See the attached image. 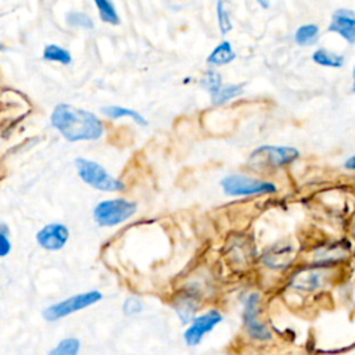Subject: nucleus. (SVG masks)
<instances>
[{"label": "nucleus", "instance_id": "9d476101", "mask_svg": "<svg viewBox=\"0 0 355 355\" xmlns=\"http://www.w3.org/2000/svg\"><path fill=\"white\" fill-rule=\"evenodd\" d=\"M329 31L343 37L348 43H355V14L349 10H337L332 16Z\"/></svg>", "mask_w": 355, "mask_h": 355}, {"label": "nucleus", "instance_id": "4468645a", "mask_svg": "<svg viewBox=\"0 0 355 355\" xmlns=\"http://www.w3.org/2000/svg\"><path fill=\"white\" fill-rule=\"evenodd\" d=\"M96 9L99 12V16L101 21L111 24V26H118L120 24V16L112 3V0H93Z\"/></svg>", "mask_w": 355, "mask_h": 355}, {"label": "nucleus", "instance_id": "412c9836", "mask_svg": "<svg viewBox=\"0 0 355 355\" xmlns=\"http://www.w3.org/2000/svg\"><path fill=\"white\" fill-rule=\"evenodd\" d=\"M216 14L219 30L225 35L232 30V21L229 16V0H216Z\"/></svg>", "mask_w": 355, "mask_h": 355}, {"label": "nucleus", "instance_id": "f3484780", "mask_svg": "<svg viewBox=\"0 0 355 355\" xmlns=\"http://www.w3.org/2000/svg\"><path fill=\"white\" fill-rule=\"evenodd\" d=\"M43 59L48 61H54L64 65H68L72 61L70 52L59 45H48L43 50Z\"/></svg>", "mask_w": 355, "mask_h": 355}, {"label": "nucleus", "instance_id": "b1692460", "mask_svg": "<svg viewBox=\"0 0 355 355\" xmlns=\"http://www.w3.org/2000/svg\"><path fill=\"white\" fill-rule=\"evenodd\" d=\"M203 86L211 93V96L214 93L218 92V89L222 86V81H221V75L215 71H207V74L204 75L203 81H201Z\"/></svg>", "mask_w": 355, "mask_h": 355}, {"label": "nucleus", "instance_id": "f03ea898", "mask_svg": "<svg viewBox=\"0 0 355 355\" xmlns=\"http://www.w3.org/2000/svg\"><path fill=\"white\" fill-rule=\"evenodd\" d=\"M300 157V152L289 146H263L254 150L249 159L250 168L265 171L281 168L294 163Z\"/></svg>", "mask_w": 355, "mask_h": 355}, {"label": "nucleus", "instance_id": "393cba45", "mask_svg": "<svg viewBox=\"0 0 355 355\" xmlns=\"http://www.w3.org/2000/svg\"><path fill=\"white\" fill-rule=\"evenodd\" d=\"M12 250V245L10 241L8 238L6 232H2L0 229V257H6Z\"/></svg>", "mask_w": 355, "mask_h": 355}, {"label": "nucleus", "instance_id": "a878e982", "mask_svg": "<svg viewBox=\"0 0 355 355\" xmlns=\"http://www.w3.org/2000/svg\"><path fill=\"white\" fill-rule=\"evenodd\" d=\"M141 310H142V304H141V301L136 300V298H130V300H127L125 304H124V311H125L127 315L138 314V312H141Z\"/></svg>", "mask_w": 355, "mask_h": 355}, {"label": "nucleus", "instance_id": "dca6fc26", "mask_svg": "<svg viewBox=\"0 0 355 355\" xmlns=\"http://www.w3.org/2000/svg\"><path fill=\"white\" fill-rule=\"evenodd\" d=\"M312 60L322 65V67H333V68H338L344 64V57L337 54V53H333V52H329L326 49H319L314 53L312 56Z\"/></svg>", "mask_w": 355, "mask_h": 355}, {"label": "nucleus", "instance_id": "4be33fe9", "mask_svg": "<svg viewBox=\"0 0 355 355\" xmlns=\"http://www.w3.org/2000/svg\"><path fill=\"white\" fill-rule=\"evenodd\" d=\"M65 21L72 28H81V30H92L93 28V20L82 12L68 13L65 17Z\"/></svg>", "mask_w": 355, "mask_h": 355}, {"label": "nucleus", "instance_id": "2eb2a0df", "mask_svg": "<svg viewBox=\"0 0 355 355\" xmlns=\"http://www.w3.org/2000/svg\"><path fill=\"white\" fill-rule=\"evenodd\" d=\"M345 250L343 246L340 245H332L326 249H322L319 253L315 254V263L318 265H327V264H333L341 258H344L345 256Z\"/></svg>", "mask_w": 355, "mask_h": 355}, {"label": "nucleus", "instance_id": "c85d7f7f", "mask_svg": "<svg viewBox=\"0 0 355 355\" xmlns=\"http://www.w3.org/2000/svg\"><path fill=\"white\" fill-rule=\"evenodd\" d=\"M352 90L355 92V68H354V85H352Z\"/></svg>", "mask_w": 355, "mask_h": 355}, {"label": "nucleus", "instance_id": "6ab92c4d", "mask_svg": "<svg viewBox=\"0 0 355 355\" xmlns=\"http://www.w3.org/2000/svg\"><path fill=\"white\" fill-rule=\"evenodd\" d=\"M318 35H319V28L314 24H307V26L300 27L296 31L294 39L300 46H310L316 42Z\"/></svg>", "mask_w": 355, "mask_h": 355}, {"label": "nucleus", "instance_id": "1a4fd4ad", "mask_svg": "<svg viewBox=\"0 0 355 355\" xmlns=\"http://www.w3.org/2000/svg\"><path fill=\"white\" fill-rule=\"evenodd\" d=\"M221 321H222V315L215 310H211L207 314L196 318L193 321L192 326L185 333L186 343L189 345L199 344L201 341V338L204 337V334L211 332Z\"/></svg>", "mask_w": 355, "mask_h": 355}, {"label": "nucleus", "instance_id": "aec40b11", "mask_svg": "<svg viewBox=\"0 0 355 355\" xmlns=\"http://www.w3.org/2000/svg\"><path fill=\"white\" fill-rule=\"evenodd\" d=\"M103 112H104L105 115H108L110 118L131 116L132 120H135V121H136L138 124H141V125H146V124H148V121L145 120V118H143L138 111H134V110H130V108L110 105V107H104V108H103Z\"/></svg>", "mask_w": 355, "mask_h": 355}, {"label": "nucleus", "instance_id": "7ed1b4c3", "mask_svg": "<svg viewBox=\"0 0 355 355\" xmlns=\"http://www.w3.org/2000/svg\"><path fill=\"white\" fill-rule=\"evenodd\" d=\"M77 170L79 176L82 178L83 182L90 185L94 189L104 190V192H118L124 190V183L121 181H118L116 178H112L101 165L97 163L85 160V159H78L75 161Z\"/></svg>", "mask_w": 355, "mask_h": 355}, {"label": "nucleus", "instance_id": "423d86ee", "mask_svg": "<svg viewBox=\"0 0 355 355\" xmlns=\"http://www.w3.org/2000/svg\"><path fill=\"white\" fill-rule=\"evenodd\" d=\"M101 300V293L100 292H89L83 294L74 296L71 298H67L59 304H54L43 311V316L46 321H57L60 318H64L72 312H77L79 310H83L97 301Z\"/></svg>", "mask_w": 355, "mask_h": 355}, {"label": "nucleus", "instance_id": "bb28decb", "mask_svg": "<svg viewBox=\"0 0 355 355\" xmlns=\"http://www.w3.org/2000/svg\"><path fill=\"white\" fill-rule=\"evenodd\" d=\"M345 168H347V170H351V171H354V170H355V156H352L351 159H348V160H347V163H345Z\"/></svg>", "mask_w": 355, "mask_h": 355}, {"label": "nucleus", "instance_id": "0eeeda50", "mask_svg": "<svg viewBox=\"0 0 355 355\" xmlns=\"http://www.w3.org/2000/svg\"><path fill=\"white\" fill-rule=\"evenodd\" d=\"M260 296L253 293L247 297L245 304V323L249 334L260 341L271 340V332L268 327L260 321Z\"/></svg>", "mask_w": 355, "mask_h": 355}, {"label": "nucleus", "instance_id": "ddd939ff", "mask_svg": "<svg viewBox=\"0 0 355 355\" xmlns=\"http://www.w3.org/2000/svg\"><path fill=\"white\" fill-rule=\"evenodd\" d=\"M236 57L232 45L227 41H223L222 43H219L212 53L208 56V64L212 65H225L229 64L230 61H233Z\"/></svg>", "mask_w": 355, "mask_h": 355}, {"label": "nucleus", "instance_id": "6e6552de", "mask_svg": "<svg viewBox=\"0 0 355 355\" xmlns=\"http://www.w3.org/2000/svg\"><path fill=\"white\" fill-rule=\"evenodd\" d=\"M68 238L70 232L61 223H50L45 226L42 230H39L37 234V241L41 245V247L50 252H57L63 249Z\"/></svg>", "mask_w": 355, "mask_h": 355}, {"label": "nucleus", "instance_id": "cd10ccee", "mask_svg": "<svg viewBox=\"0 0 355 355\" xmlns=\"http://www.w3.org/2000/svg\"><path fill=\"white\" fill-rule=\"evenodd\" d=\"M258 3H260L264 9L270 8V0H258Z\"/></svg>", "mask_w": 355, "mask_h": 355}, {"label": "nucleus", "instance_id": "9b49d317", "mask_svg": "<svg viewBox=\"0 0 355 355\" xmlns=\"http://www.w3.org/2000/svg\"><path fill=\"white\" fill-rule=\"evenodd\" d=\"M325 279H326V275L322 270L304 268L293 275L290 285L294 289L310 292V290H315V289H319L321 286H323Z\"/></svg>", "mask_w": 355, "mask_h": 355}, {"label": "nucleus", "instance_id": "5701e85b", "mask_svg": "<svg viewBox=\"0 0 355 355\" xmlns=\"http://www.w3.org/2000/svg\"><path fill=\"white\" fill-rule=\"evenodd\" d=\"M79 340L77 338H65L59 343V345L52 351L53 355H75L79 351Z\"/></svg>", "mask_w": 355, "mask_h": 355}, {"label": "nucleus", "instance_id": "a211bd4d", "mask_svg": "<svg viewBox=\"0 0 355 355\" xmlns=\"http://www.w3.org/2000/svg\"><path fill=\"white\" fill-rule=\"evenodd\" d=\"M243 93V86L242 85H222L216 93H214L212 101L214 104H223L234 97H238Z\"/></svg>", "mask_w": 355, "mask_h": 355}, {"label": "nucleus", "instance_id": "39448f33", "mask_svg": "<svg viewBox=\"0 0 355 355\" xmlns=\"http://www.w3.org/2000/svg\"><path fill=\"white\" fill-rule=\"evenodd\" d=\"M223 192L227 196H254V194H267V193H275L276 186L271 182L254 179L243 175H232L226 176L221 182Z\"/></svg>", "mask_w": 355, "mask_h": 355}, {"label": "nucleus", "instance_id": "20e7f679", "mask_svg": "<svg viewBox=\"0 0 355 355\" xmlns=\"http://www.w3.org/2000/svg\"><path fill=\"white\" fill-rule=\"evenodd\" d=\"M136 204L125 199H116L100 203L94 208V219L101 226H114L130 219L136 212Z\"/></svg>", "mask_w": 355, "mask_h": 355}, {"label": "nucleus", "instance_id": "f257e3e1", "mask_svg": "<svg viewBox=\"0 0 355 355\" xmlns=\"http://www.w3.org/2000/svg\"><path fill=\"white\" fill-rule=\"evenodd\" d=\"M52 124L70 142L96 141L103 135V124L94 114L68 104L54 108Z\"/></svg>", "mask_w": 355, "mask_h": 355}, {"label": "nucleus", "instance_id": "f8f14e48", "mask_svg": "<svg viewBox=\"0 0 355 355\" xmlns=\"http://www.w3.org/2000/svg\"><path fill=\"white\" fill-rule=\"evenodd\" d=\"M294 253L296 250L292 245L279 243L265 252L264 263L272 270H282L292 263V260L294 258Z\"/></svg>", "mask_w": 355, "mask_h": 355}]
</instances>
